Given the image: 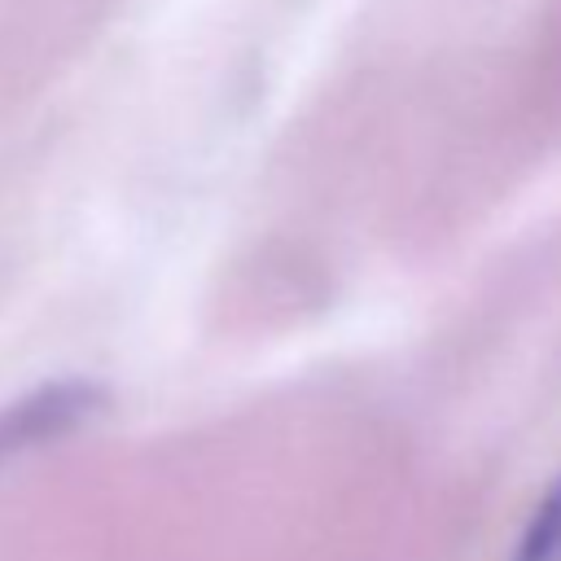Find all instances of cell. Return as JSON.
Listing matches in <instances>:
<instances>
[{
	"label": "cell",
	"instance_id": "1",
	"mask_svg": "<svg viewBox=\"0 0 561 561\" xmlns=\"http://www.w3.org/2000/svg\"><path fill=\"white\" fill-rule=\"evenodd\" d=\"M517 561H561V478L552 482L548 500L530 517L522 548H517Z\"/></svg>",
	"mask_w": 561,
	"mask_h": 561
}]
</instances>
